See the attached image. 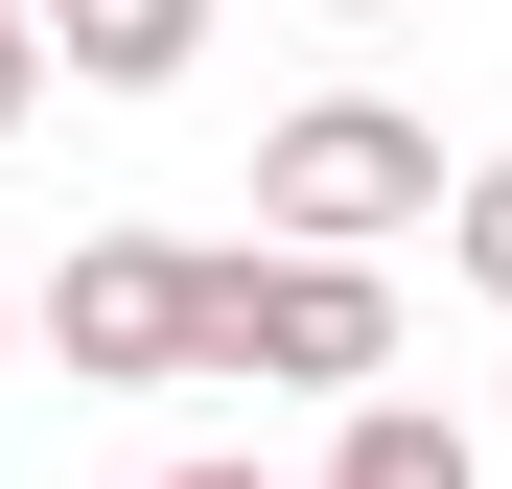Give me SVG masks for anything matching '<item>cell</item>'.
Listing matches in <instances>:
<instances>
[{"instance_id":"1","label":"cell","mask_w":512,"mask_h":489,"mask_svg":"<svg viewBox=\"0 0 512 489\" xmlns=\"http://www.w3.org/2000/svg\"><path fill=\"white\" fill-rule=\"evenodd\" d=\"M256 373V396H373L396 373V280L326 257V233H233V257H187V396Z\"/></svg>"},{"instance_id":"2","label":"cell","mask_w":512,"mask_h":489,"mask_svg":"<svg viewBox=\"0 0 512 489\" xmlns=\"http://www.w3.org/2000/svg\"><path fill=\"white\" fill-rule=\"evenodd\" d=\"M443 210V140H419L396 94H303V117H256V233H326V257H373V233Z\"/></svg>"},{"instance_id":"3","label":"cell","mask_w":512,"mask_h":489,"mask_svg":"<svg viewBox=\"0 0 512 489\" xmlns=\"http://www.w3.org/2000/svg\"><path fill=\"white\" fill-rule=\"evenodd\" d=\"M24 326L70 350V396H187V233H70Z\"/></svg>"},{"instance_id":"4","label":"cell","mask_w":512,"mask_h":489,"mask_svg":"<svg viewBox=\"0 0 512 489\" xmlns=\"http://www.w3.org/2000/svg\"><path fill=\"white\" fill-rule=\"evenodd\" d=\"M24 24L94 70V94H187V70H210V0H24Z\"/></svg>"},{"instance_id":"5","label":"cell","mask_w":512,"mask_h":489,"mask_svg":"<svg viewBox=\"0 0 512 489\" xmlns=\"http://www.w3.org/2000/svg\"><path fill=\"white\" fill-rule=\"evenodd\" d=\"M326 489H489V466H466L443 396H396V373H373V396H350V443H326Z\"/></svg>"},{"instance_id":"6","label":"cell","mask_w":512,"mask_h":489,"mask_svg":"<svg viewBox=\"0 0 512 489\" xmlns=\"http://www.w3.org/2000/svg\"><path fill=\"white\" fill-rule=\"evenodd\" d=\"M443 257H466V303H512V140L443 163Z\"/></svg>"},{"instance_id":"7","label":"cell","mask_w":512,"mask_h":489,"mask_svg":"<svg viewBox=\"0 0 512 489\" xmlns=\"http://www.w3.org/2000/svg\"><path fill=\"white\" fill-rule=\"evenodd\" d=\"M24 94H47V24H24V0H0V140H24Z\"/></svg>"},{"instance_id":"8","label":"cell","mask_w":512,"mask_h":489,"mask_svg":"<svg viewBox=\"0 0 512 489\" xmlns=\"http://www.w3.org/2000/svg\"><path fill=\"white\" fill-rule=\"evenodd\" d=\"M140 489H280V466H140Z\"/></svg>"},{"instance_id":"9","label":"cell","mask_w":512,"mask_h":489,"mask_svg":"<svg viewBox=\"0 0 512 489\" xmlns=\"http://www.w3.org/2000/svg\"><path fill=\"white\" fill-rule=\"evenodd\" d=\"M326 24H419V0H326Z\"/></svg>"},{"instance_id":"10","label":"cell","mask_w":512,"mask_h":489,"mask_svg":"<svg viewBox=\"0 0 512 489\" xmlns=\"http://www.w3.org/2000/svg\"><path fill=\"white\" fill-rule=\"evenodd\" d=\"M0 350H24V280H0Z\"/></svg>"}]
</instances>
